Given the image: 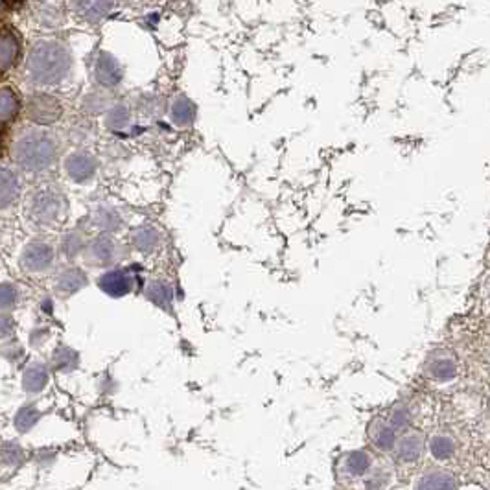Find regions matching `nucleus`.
<instances>
[{
    "label": "nucleus",
    "instance_id": "ddd939ff",
    "mask_svg": "<svg viewBox=\"0 0 490 490\" xmlns=\"http://www.w3.org/2000/svg\"><path fill=\"white\" fill-rule=\"evenodd\" d=\"M50 381V367L45 362H32L20 378V386L26 395H41Z\"/></svg>",
    "mask_w": 490,
    "mask_h": 490
},
{
    "label": "nucleus",
    "instance_id": "20e7f679",
    "mask_svg": "<svg viewBox=\"0 0 490 490\" xmlns=\"http://www.w3.org/2000/svg\"><path fill=\"white\" fill-rule=\"evenodd\" d=\"M81 258L87 268H113L120 260H124L125 251L111 234L102 233L87 243Z\"/></svg>",
    "mask_w": 490,
    "mask_h": 490
},
{
    "label": "nucleus",
    "instance_id": "423d86ee",
    "mask_svg": "<svg viewBox=\"0 0 490 490\" xmlns=\"http://www.w3.org/2000/svg\"><path fill=\"white\" fill-rule=\"evenodd\" d=\"M139 284V277L135 275L131 268H120V266H113V268L105 269L96 280L100 292H104L105 295H109L111 299H122L135 292V286Z\"/></svg>",
    "mask_w": 490,
    "mask_h": 490
},
{
    "label": "nucleus",
    "instance_id": "4468645a",
    "mask_svg": "<svg viewBox=\"0 0 490 490\" xmlns=\"http://www.w3.org/2000/svg\"><path fill=\"white\" fill-rule=\"evenodd\" d=\"M90 222L98 231L105 234H116L124 229V218L114 207L109 205H98L90 214Z\"/></svg>",
    "mask_w": 490,
    "mask_h": 490
},
{
    "label": "nucleus",
    "instance_id": "f257e3e1",
    "mask_svg": "<svg viewBox=\"0 0 490 490\" xmlns=\"http://www.w3.org/2000/svg\"><path fill=\"white\" fill-rule=\"evenodd\" d=\"M60 142L48 131L30 129L20 135L13 142L10 158L13 166L28 174H43L50 170L57 161Z\"/></svg>",
    "mask_w": 490,
    "mask_h": 490
},
{
    "label": "nucleus",
    "instance_id": "c756f323",
    "mask_svg": "<svg viewBox=\"0 0 490 490\" xmlns=\"http://www.w3.org/2000/svg\"><path fill=\"white\" fill-rule=\"evenodd\" d=\"M430 451L433 457L444 461V459H448V457H451V454L456 451V444H454V441H451L450 437L437 435L431 439Z\"/></svg>",
    "mask_w": 490,
    "mask_h": 490
},
{
    "label": "nucleus",
    "instance_id": "2f4dec72",
    "mask_svg": "<svg viewBox=\"0 0 490 490\" xmlns=\"http://www.w3.org/2000/svg\"><path fill=\"white\" fill-rule=\"evenodd\" d=\"M389 421H391V424L396 430H402V428H406L409 424V413H407L406 407L396 406L391 411V418Z\"/></svg>",
    "mask_w": 490,
    "mask_h": 490
},
{
    "label": "nucleus",
    "instance_id": "5701e85b",
    "mask_svg": "<svg viewBox=\"0 0 490 490\" xmlns=\"http://www.w3.org/2000/svg\"><path fill=\"white\" fill-rule=\"evenodd\" d=\"M114 0H78L79 15L87 20L104 19L113 8Z\"/></svg>",
    "mask_w": 490,
    "mask_h": 490
},
{
    "label": "nucleus",
    "instance_id": "2eb2a0df",
    "mask_svg": "<svg viewBox=\"0 0 490 490\" xmlns=\"http://www.w3.org/2000/svg\"><path fill=\"white\" fill-rule=\"evenodd\" d=\"M367 435H369L372 446H376L381 451L393 450L396 444V428L393 426L391 421L374 418L367 428Z\"/></svg>",
    "mask_w": 490,
    "mask_h": 490
},
{
    "label": "nucleus",
    "instance_id": "9d476101",
    "mask_svg": "<svg viewBox=\"0 0 490 490\" xmlns=\"http://www.w3.org/2000/svg\"><path fill=\"white\" fill-rule=\"evenodd\" d=\"M22 192H25V179L19 174L17 166L13 168V166L4 164L2 172H0V205H2V210L15 207Z\"/></svg>",
    "mask_w": 490,
    "mask_h": 490
},
{
    "label": "nucleus",
    "instance_id": "dca6fc26",
    "mask_svg": "<svg viewBox=\"0 0 490 490\" xmlns=\"http://www.w3.org/2000/svg\"><path fill=\"white\" fill-rule=\"evenodd\" d=\"M144 297L148 299L151 304L164 310V312H172V304H174V290L168 283L154 278L148 284H144Z\"/></svg>",
    "mask_w": 490,
    "mask_h": 490
},
{
    "label": "nucleus",
    "instance_id": "f8f14e48",
    "mask_svg": "<svg viewBox=\"0 0 490 490\" xmlns=\"http://www.w3.org/2000/svg\"><path fill=\"white\" fill-rule=\"evenodd\" d=\"M131 247L142 254L155 253L161 243H163V233L158 231L157 225L154 223H142L139 227H135L129 236Z\"/></svg>",
    "mask_w": 490,
    "mask_h": 490
},
{
    "label": "nucleus",
    "instance_id": "39448f33",
    "mask_svg": "<svg viewBox=\"0 0 490 490\" xmlns=\"http://www.w3.org/2000/svg\"><path fill=\"white\" fill-rule=\"evenodd\" d=\"M55 262V249L54 245L43 238H35L22 247L19 254V268L20 271L28 275H41L52 269Z\"/></svg>",
    "mask_w": 490,
    "mask_h": 490
},
{
    "label": "nucleus",
    "instance_id": "a211bd4d",
    "mask_svg": "<svg viewBox=\"0 0 490 490\" xmlns=\"http://www.w3.org/2000/svg\"><path fill=\"white\" fill-rule=\"evenodd\" d=\"M422 448H424V439L421 433H406L400 439H396L393 450H395L396 459L402 463H415L421 457Z\"/></svg>",
    "mask_w": 490,
    "mask_h": 490
},
{
    "label": "nucleus",
    "instance_id": "c9c22d12",
    "mask_svg": "<svg viewBox=\"0 0 490 490\" xmlns=\"http://www.w3.org/2000/svg\"><path fill=\"white\" fill-rule=\"evenodd\" d=\"M34 461L39 466H50L55 461V454L50 450H39L37 454H35Z\"/></svg>",
    "mask_w": 490,
    "mask_h": 490
},
{
    "label": "nucleus",
    "instance_id": "4be33fe9",
    "mask_svg": "<svg viewBox=\"0 0 490 490\" xmlns=\"http://www.w3.org/2000/svg\"><path fill=\"white\" fill-rule=\"evenodd\" d=\"M87 243L89 242H87V236H85L83 231L74 229V231H69V233L61 238V251H63L64 258L74 260V258L83 254Z\"/></svg>",
    "mask_w": 490,
    "mask_h": 490
},
{
    "label": "nucleus",
    "instance_id": "a878e982",
    "mask_svg": "<svg viewBox=\"0 0 490 490\" xmlns=\"http://www.w3.org/2000/svg\"><path fill=\"white\" fill-rule=\"evenodd\" d=\"M39 421L41 411L35 407V404H25L17 409L15 416H13V428L19 433H28Z\"/></svg>",
    "mask_w": 490,
    "mask_h": 490
},
{
    "label": "nucleus",
    "instance_id": "6ab92c4d",
    "mask_svg": "<svg viewBox=\"0 0 490 490\" xmlns=\"http://www.w3.org/2000/svg\"><path fill=\"white\" fill-rule=\"evenodd\" d=\"M20 57V41L10 28L2 30V39H0V60H2V72H8L13 69Z\"/></svg>",
    "mask_w": 490,
    "mask_h": 490
},
{
    "label": "nucleus",
    "instance_id": "7ed1b4c3",
    "mask_svg": "<svg viewBox=\"0 0 490 490\" xmlns=\"http://www.w3.org/2000/svg\"><path fill=\"white\" fill-rule=\"evenodd\" d=\"M26 216L35 225H55L63 222L69 210L67 198L60 189L55 186H41L26 199Z\"/></svg>",
    "mask_w": 490,
    "mask_h": 490
},
{
    "label": "nucleus",
    "instance_id": "f03ea898",
    "mask_svg": "<svg viewBox=\"0 0 490 490\" xmlns=\"http://www.w3.org/2000/svg\"><path fill=\"white\" fill-rule=\"evenodd\" d=\"M72 57L69 50L60 43H39L32 48L26 72L37 85H55L63 81L70 72Z\"/></svg>",
    "mask_w": 490,
    "mask_h": 490
},
{
    "label": "nucleus",
    "instance_id": "e433bc0d",
    "mask_svg": "<svg viewBox=\"0 0 490 490\" xmlns=\"http://www.w3.org/2000/svg\"><path fill=\"white\" fill-rule=\"evenodd\" d=\"M25 2V0H4L6 6H10V8H17V6H20Z\"/></svg>",
    "mask_w": 490,
    "mask_h": 490
},
{
    "label": "nucleus",
    "instance_id": "1a4fd4ad",
    "mask_svg": "<svg viewBox=\"0 0 490 490\" xmlns=\"http://www.w3.org/2000/svg\"><path fill=\"white\" fill-rule=\"evenodd\" d=\"M87 286H89V277L83 269L78 266H64L55 273L52 290H54L55 297L70 299Z\"/></svg>",
    "mask_w": 490,
    "mask_h": 490
},
{
    "label": "nucleus",
    "instance_id": "473e14b6",
    "mask_svg": "<svg viewBox=\"0 0 490 490\" xmlns=\"http://www.w3.org/2000/svg\"><path fill=\"white\" fill-rule=\"evenodd\" d=\"M2 352H4V358L10 363H17L19 362V358L25 356V351L20 348L19 343H15V345H13V343H11V345H4V351Z\"/></svg>",
    "mask_w": 490,
    "mask_h": 490
},
{
    "label": "nucleus",
    "instance_id": "cd10ccee",
    "mask_svg": "<svg viewBox=\"0 0 490 490\" xmlns=\"http://www.w3.org/2000/svg\"><path fill=\"white\" fill-rule=\"evenodd\" d=\"M416 486L418 489H456L457 483L454 479V475L448 474V472L433 470L422 475Z\"/></svg>",
    "mask_w": 490,
    "mask_h": 490
},
{
    "label": "nucleus",
    "instance_id": "f3484780",
    "mask_svg": "<svg viewBox=\"0 0 490 490\" xmlns=\"http://www.w3.org/2000/svg\"><path fill=\"white\" fill-rule=\"evenodd\" d=\"M96 81L104 87H116L122 79V69L111 54H100L95 67Z\"/></svg>",
    "mask_w": 490,
    "mask_h": 490
},
{
    "label": "nucleus",
    "instance_id": "9b49d317",
    "mask_svg": "<svg viewBox=\"0 0 490 490\" xmlns=\"http://www.w3.org/2000/svg\"><path fill=\"white\" fill-rule=\"evenodd\" d=\"M372 457L365 450H354L343 454L337 459V474L345 479H358L371 470Z\"/></svg>",
    "mask_w": 490,
    "mask_h": 490
},
{
    "label": "nucleus",
    "instance_id": "c85d7f7f",
    "mask_svg": "<svg viewBox=\"0 0 490 490\" xmlns=\"http://www.w3.org/2000/svg\"><path fill=\"white\" fill-rule=\"evenodd\" d=\"M0 299H2V312H13L20 302V287L19 284L6 280L2 283V290H0Z\"/></svg>",
    "mask_w": 490,
    "mask_h": 490
},
{
    "label": "nucleus",
    "instance_id": "412c9836",
    "mask_svg": "<svg viewBox=\"0 0 490 490\" xmlns=\"http://www.w3.org/2000/svg\"><path fill=\"white\" fill-rule=\"evenodd\" d=\"M52 367L54 371L61 372V374H70L79 367V354L69 345H57L52 351Z\"/></svg>",
    "mask_w": 490,
    "mask_h": 490
},
{
    "label": "nucleus",
    "instance_id": "6e6552de",
    "mask_svg": "<svg viewBox=\"0 0 490 490\" xmlns=\"http://www.w3.org/2000/svg\"><path fill=\"white\" fill-rule=\"evenodd\" d=\"M26 116H28L30 122L37 125H52L63 116V105L54 96L37 93V95L28 98Z\"/></svg>",
    "mask_w": 490,
    "mask_h": 490
},
{
    "label": "nucleus",
    "instance_id": "7c9ffc66",
    "mask_svg": "<svg viewBox=\"0 0 490 490\" xmlns=\"http://www.w3.org/2000/svg\"><path fill=\"white\" fill-rule=\"evenodd\" d=\"M105 124H107V128L109 129H113V131H122V129L129 124L128 107H124V105H116V107H113L111 113L107 114V118H105Z\"/></svg>",
    "mask_w": 490,
    "mask_h": 490
},
{
    "label": "nucleus",
    "instance_id": "72a5a7b5",
    "mask_svg": "<svg viewBox=\"0 0 490 490\" xmlns=\"http://www.w3.org/2000/svg\"><path fill=\"white\" fill-rule=\"evenodd\" d=\"M48 337H50L48 328H34L30 334V345L35 348L41 347V345H43V343H45Z\"/></svg>",
    "mask_w": 490,
    "mask_h": 490
},
{
    "label": "nucleus",
    "instance_id": "b1692460",
    "mask_svg": "<svg viewBox=\"0 0 490 490\" xmlns=\"http://www.w3.org/2000/svg\"><path fill=\"white\" fill-rule=\"evenodd\" d=\"M428 372H430L431 378L435 380H451L456 376V362L448 356H442V354H437V356H431L430 362H428Z\"/></svg>",
    "mask_w": 490,
    "mask_h": 490
},
{
    "label": "nucleus",
    "instance_id": "bb28decb",
    "mask_svg": "<svg viewBox=\"0 0 490 490\" xmlns=\"http://www.w3.org/2000/svg\"><path fill=\"white\" fill-rule=\"evenodd\" d=\"M26 451L25 448L15 441H4L2 442V468H19L25 465Z\"/></svg>",
    "mask_w": 490,
    "mask_h": 490
},
{
    "label": "nucleus",
    "instance_id": "0eeeda50",
    "mask_svg": "<svg viewBox=\"0 0 490 490\" xmlns=\"http://www.w3.org/2000/svg\"><path fill=\"white\" fill-rule=\"evenodd\" d=\"M64 174L76 184H87L96 177L100 168L98 157L89 149H78L70 154L63 163Z\"/></svg>",
    "mask_w": 490,
    "mask_h": 490
},
{
    "label": "nucleus",
    "instance_id": "aec40b11",
    "mask_svg": "<svg viewBox=\"0 0 490 490\" xmlns=\"http://www.w3.org/2000/svg\"><path fill=\"white\" fill-rule=\"evenodd\" d=\"M20 96L13 87L4 85L2 93H0V114H2V124L8 125L11 122H15L17 116L20 113Z\"/></svg>",
    "mask_w": 490,
    "mask_h": 490
},
{
    "label": "nucleus",
    "instance_id": "393cba45",
    "mask_svg": "<svg viewBox=\"0 0 490 490\" xmlns=\"http://www.w3.org/2000/svg\"><path fill=\"white\" fill-rule=\"evenodd\" d=\"M196 118V105L186 96H177L172 104V120L179 128H186Z\"/></svg>",
    "mask_w": 490,
    "mask_h": 490
},
{
    "label": "nucleus",
    "instance_id": "f704fd0d",
    "mask_svg": "<svg viewBox=\"0 0 490 490\" xmlns=\"http://www.w3.org/2000/svg\"><path fill=\"white\" fill-rule=\"evenodd\" d=\"M13 330H15V321H13V317L10 313L4 312L2 313V339L6 341L13 334Z\"/></svg>",
    "mask_w": 490,
    "mask_h": 490
}]
</instances>
